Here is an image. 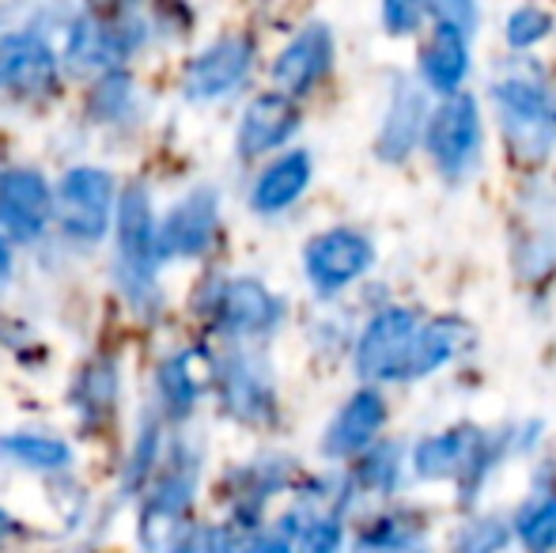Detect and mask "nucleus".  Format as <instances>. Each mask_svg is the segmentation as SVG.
I'll return each mask as SVG.
<instances>
[{
	"instance_id": "1",
	"label": "nucleus",
	"mask_w": 556,
	"mask_h": 553,
	"mask_svg": "<svg viewBox=\"0 0 556 553\" xmlns=\"http://www.w3.org/2000/svg\"><path fill=\"white\" fill-rule=\"evenodd\" d=\"M492 106L515 163L542 167L556 152V88L538 68H511L492 84Z\"/></svg>"
},
{
	"instance_id": "2",
	"label": "nucleus",
	"mask_w": 556,
	"mask_h": 553,
	"mask_svg": "<svg viewBox=\"0 0 556 553\" xmlns=\"http://www.w3.org/2000/svg\"><path fill=\"white\" fill-rule=\"evenodd\" d=\"M155 262H160V231L152 224V201L140 183L117 193V285L137 311H155Z\"/></svg>"
},
{
	"instance_id": "3",
	"label": "nucleus",
	"mask_w": 556,
	"mask_h": 553,
	"mask_svg": "<svg viewBox=\"0 0 556 553\" xmlns=\"http://www.w3.org/2000/svg\"><path fill=\"white\" fill-rule=\"evenodd\" d=\"M425 148L446 183H466L481 167L484 122H481V106H477V99L469 91L443 99L435 106L432 118H428Z\"/></svg>"
},
{
	"instance_id": "4",
	"label": "nucleus",
	"mask_w": 556,
	"mask_h": 553,
	"mask_svg": "<svg viewBox=\"0 0 556 553\" xmlns=\"http://www.w3.org/2000/svg\"><path fill=\"white\" fill-rule=\"evenodd\" d=\"M420 326H425V318L413 307H402V303L382 307L379 315L367 318L356 338V372L367 379V387L397 384V379L409 376Z\"/></svg>"
},
{
	"instance_id": "5",
	"label": "nucleus",
	"mask_w": 556,
	"mask_h": 553,
	"mask_svg": "<svg viewBox=\"0 0 556 553\" xmlns=\"http://www.w3.org/2000/svg\"><path fill=\"white\" fill-rule=\"evenodd\" d=\"M375 266V243L356 228H330L303 247V274L315 292L333 296Z\"/></svg>"
},
{
	"instance_id": "6",
	"label": "nucleus",
	"mask_w": 556,
	"mask_h": 553,
	"mask_svg": "<svg viewBox=\"0 0 556 553\" xmlns=\"http://www.w3.org/2000/svg\"><path fill=\"white\" fill-rule=\"evenodd\" d=\"M114 216V178L99 167L65 171L58 186V221L80 243H99Z\"/></svg>"
},
{
	"instance_id": "7",
	"label": "nucleus",
	"mask_w": 556,
	"mask_h": 553,
	"mask_svg": "<svg viewBox=\"0 0 556 553\" xmlns=\"http://www.w3.org/2000/svg\"><path fill=\"white\" fill-rule=\"evenodd\" d=\"M250 65H254V38L224 35L190 61L182 88L193 103H208V99H220L239 88L247 80Z\"/></svg>"
},
{
	"instance_id": "8",
	"label": "nucleus",
	"mask_w": 556,
	"mask_h": 553,
	"mask_svg": "<svg viewBox=\"0 0 556 553\" xmlns=\"http://www.w3.org/2000/svg\"><path fill=\"white\" fill-rule=\"evenodd\" d=\"M144 38V27L129 12H84L68 30V61L73 68L111 65Z\"/></svg>"
},
{
	"instance_id": "9",
	"label": "nucleus",
	"mask_w": 556,
	"mask_h": 553,
	"mask_svg": "<svg viewBox=\"0 0 556 553\" xmlns=\"http://www.w3.org/2000/svg\"><path fill=\"white\" fill-rule=\"evenodd\" d=\"M333 68V30L326 23H307L273 61V80L280 96L303 99L326 80Z\"/></svg>"
},
{
	"instance_id": "10",
	"label": "nucleus",
	"mask_w": 556,
	"mask_h": 553,
	"mask_svg": "<svg viewBox=\"0 0 556 553\" xmlns=\"http://www.w3.org/2000/svg\"><path fill=\"white\" fill-rule=\"evenodd\" d=\"M216 221H220L216 190H208V186L190 190L163 221L160 259H198V254H205L216 239Z\"/></svg>"
},
{
	"instance_id": "11",
	"label": "nucleus",
	"mask_w": 556,
	"mask_h": 553,
	"mask_svg": "<svg viewBox=\"0 0 556 553\" xmlns=\"http://www.w3.org/2000/svg\"><path fill=\"white\" fill-rule=\"evenodd\" d=\"M382 425H387V399L379 394V387H359L333 414L330 428L323 436V455L326 458L367 455L375 448V440H379Z\"/></svg>"
},
{
	"instance_id": "12",
	"label": "nucleus",
	"mask_w": 556,
	"mask_h": 553,
	"mask_svg": "<svg viewBox=\"0 0 556 553\" xmlns=\"http://www.w3.org/2000/svg\"><path fill=\"white\" fill-rule=\"evenodd\" d=\"M220 391L227 414H235L242 425H269L277 417V394H273V376L257 356L235 353L220 368Z\"/></svg>"
},
{
	"instance_id": "13",
	"label": "nucleus",
	"mask_w": 556,
	"mask_h": 553,
	"mask_svg": "<svg viewBox=\"0 0 556 553\" xmlns=\"http://www.w3.org/2000/svg\"><path fill=\"white\" fill-rule=\"evenodd\" d=\"M50 183L35 167H15L0 175V228L15 239H35L50 224Z\"/></svg>"
},
{
	"instance_id": "14",
	"label": "nucleus",
	"mask_w": 556,
	"mask_h": 553,
	"mask_svg": "<svg viewBox=\"0 0 556 553\" xmlns=\"http://www.w3.org/2000/svg\"><path fill=\"white\" fill-rule=\"evenodd\" d=\"M285 315V303L254 277H235L227 280L216 296V323L231 338H254V334H269Z\"/></svg>"
},
{
	"instance_id": "15",
	"label": "nucleus",
	"mask_w": 556,
	"mask_h": 553,
	"mask_svg": "<svg viewBox=\"0 0 556 553\" xmlns=\"http://www.w3.org/2000/svg\"><path fill=\"white\" fill-rule=\"evenodd\" d=\"M428 118H432V106H428V91L417 84L402 80L390 96V106L382 114L379 137H375V155L382 163H402L413 148L425 140Z\"/></svg>"
},
{
	"instance_id": "16",
	"label": "nucleus",
	"mask_w": 556,
	"mask_h": 553,
	"mask_svg": "<svg viewBox=\"0 0 556 553\" xmlns=\"http://www.w3.org/2000/svg\"><path fill=\"white\" fill-rule=\"evenodd\" d=\"M0 76L27 96H46L58 84V58L38 30H15L0 38Z\"/></svg>"
},
{
	"instance_id": "17",
	"label": "nucleus",
	"mask_w": 556,
	"mask_h": 553,
	"mask_svg": "<svg viewBox=\"0 0 556 553\" xmlns=\"http://www.w3.org/2000/svg\"><path fill=\"white\" fill-rule=\"evenodd\" d=\"M300 129V106L295 99L280 96V91H265V96L250 99L239 122V155L242 160H257V155L280 148L288 137Z\"/></svg>"
},
{
	"instance_id": "18",
	"label": "nucleus",
	"mask_w": 556,
	"mask_h": 553,
	"mask_svg": "<svg viewBox=\"0 0 556 553\" xmlns=\"http://www.w3.org/2000/svg\"><path fill=\"white\" fill-rule=\"evenodd\" d=\"M193 501V470H175L148 493L144 512H140V546L160 553L170 546L175 527L186 519Z\"/></svg>"
},
{
	"instance_id": "19",
	"label": "nucleus",
	"mask_w": 556,
	"mask_h": 553,
	"mask_svg": "<svg viewBox=\"0 0 556 553\" xmlns=\"http://www.w3.org/2000/svg\"><path fill=\"white\" fill-rule=\"evenodd\" d=\"M469 38L473 35L451 27V23H432V38H428L425 53H420L425 91L443 99L462 96V84L469 76Z\"/></svg>"
},
{
	"instance_id": "20",
	"label": "nucleus",
	"mask_w": 556,
	"mask_h": 553,
	"mask_svg": "<svg viewBox=\"0 0 556 553\" xmlns=\"http://www.w3.org/2000/svg\"><path fill=\"white\" fill-rule=\"evenodd\" d=\"M311 178H315V160L307 148H292L280 160H273L269 167L257 175L254 190H250V205L262 216H277L285 209H292L295 201L307 193Z\"/></svg>"
},
{
	"instance_id": "21",
	"label": "nucleus",
	"mask_w": 556,
	"mask_h": 553,
	"mask_svg": "<svg viewBox=\"0 0 556 553\" xmlns=\"http://www.w3.org/2000/svg\"><path fill=\"white\" fill-rule=\"evenodd\" d=\"M481 428L473 425H454L446 432H432L413 448V470L425 481H458L466 474L469 458H473L477 443H481Z\"/></svg>"
},
{
	"instance_id": "22",
	"label": "nucleus",
	"mask_w": 556,
	"mask_h": 553,
	"mask_svg": "<svg viewBox=\"0 0 556 553\" xmlns=\"http://www.w3.org/2000/svg\"><path fill=\"white\" fill-rule=\"evenodd\" d=\"M216 379V364H213V353L201 345L193 349H182L178 356H170L167 364L160 368V387L167 394L170 406L178 410H190L193 402L205 394V387Z\"/></svg>"
},
{
	"instance_id": "23",
	"label": "nucleus",
	"mask_w": 556,
	"mask_h": 553,
	"mask_svg": "<svg viewBox=\"0 0 556 553\" xmlns=\"http://www.w3.org/2000/svg\"><path fill=\"white\" fill-rule=\"evenodd\" d=\"M462 338H466V326L451 315H440V318H428L420 326V338H417V349H413V361H409V376L405 379H425L432 372H440L454 353H458Z\"/></svg>"
},
{
	"instance_id": "24",
	"label": "nucleus",
	"mask_w": 556,
	"mask_h": 553,
	"mask_svg": "<svg viewBox=\"0 0 556 553\" xmlns=\"http://www.w3.org/2000/svg\"><path fill=\"white\" fill-rule=\"evenodd\" d=\"M0 455L8 463L30 466V470H61V466L73 463V451L65 440H53L42 432H12L0 436Z\"/></svg>"
},
{
	"instance_id": "25",
	"label": "nucleus",
	"mask_w": 556,
	"mask_h": 553,
	"mask_svg": "<svg viewBox=\"0 0 556 553\" xmlns=\"http://www.w3.org/2000/svg\"><path fill=\"white\" fill-rule=\"evenodd\" d=\"M515 535L527 553H556V493H542L515 512Z\"/></svg>"
},
{
	"instance_id": "26",
	"label": "nucleus",
	"mask_w": 556,
	"mask_h": 553,
	"mask_svg": "<svg viewBox=\"0 0 556 553\" xmlns=\"http://www.w3.org/2000/svg\"><path fill=\"white\" fill-rule=\"evenodd\" d=\"M76 402L91 420H103L117 406V364L114 361H91L80 372L76 384Z\"/></svg>"
},
{
	"instance_id": "27",
	"label": "nucleus",
	"mask_w": 556,
	"mask_h": 553,
	"mask_svg": "<svg viewBox=\"0 0 556 553\" xmlns=\"http://www.w3.org/2000/svg\"><path fill=\"white\" fill-rule=\"evenodd\" d=\"M420 542V524L413 512H390L379 516L364 535H359V553H402Z\"/></svg>"
},
{
	"instance_id": "28",
	"label": "nucleus",
	"mask_w": 556,
	"mask_h": 553,
	"mask_svg": "<svg viewBox=\"0 0 556 553\" xmlns=\"http://www.w3.org/2000/svg\"><path fill=\"white\" fill-rule=\"evenodd\" d=\"M402 478V448L397 443H375L367 455H359L356 481L371 493H394Z\"/></svg>"
},
{
	"instance_id": "29",
	"label": "nucleus",
	"mask_w": 556,
	"mask_h": 553,
	"mask_svg": "<svg viewBox=\"0 0 556 553\" xmlns=\"http://www.w3.org/2000/svg\"><path fill=\"white\" fill-rule=\"evenodd\" d=\"M507 542H511V531H507L504 519L481 516V519H469L458 531L454 553H504Z\"/></svg>"
},
{
	"instance_id": "30",
	"label": "nucleus",
	"mask_w": 556,
	"mask_h": 553,
	"mask_svg": "<svg viewBox=\"0 0 556 553\" xmlns=\"http://www.w3.org/2000/svg\"><path fill=\"white\" fill-rule=\"evenodd\" d=\"M507 46L511 50H530V46L545 42L553 35V15L545 8H534V4H522L507 15Z\"/></svg>"
},
{
	"instance_id": "31",
	"label": "nucleus",
	"mask_w": 556,
	"mask_h": 553,
	"mask_svg": "<svg viewBox=\"0 0 556 553\" xmlns=\"http://www.w3.org/2000/svg\"><path fill=\"white\" fill-rule=\"evenodd\" d=\"M132 99V80L129 73H122V68H111V73L103 76V80L96 84V91H91V111L99 114V118H117V114L125 111V103Z\"/></svg>"
},
{
	"instance_id": "32",
	"label": "nucleus",
	"mask_w": 556,
	"mask_h": 553,
	"mask_svg": "<svg viewBox=\"0 0 556 553\" xmlns=\"http://www.w3.org/2000/svg\"><path fill=\"white\" fill-rule=\"evenodd\" d=\"M344 550V527L337 516H318L300 531L295 553H341Z\"/></svg>"
},
{
	"instance_id": "33",
	"label": "nucleus",
	"mask_w": 556,
	"mask_h": 553,
	"mask_svg": "<svg viewBox=\"0 0 556 553\" xmlns=\"http://www.w3.org/2000/svg\"><path fill=\"white\" fill-rule=\"evenodd\" d=\"M425 20L428 4H413V0H387L382 4V23H387L390 35H413Z\"/></svg>"
},
{
	"instance_id": "34",
	"label": "nucleus",
	"mask_w": 556,
	"mask_h": 553,
	"mask_svg": "<svg viewBox=\"0 0 556 553\" xmlns=\"http://www.w3.org/2000/svg\"><path fill=\"white\" fill-rule=\"evenodd\" d=\"M170 553H224V531H216V527H193Z\"/></svg>"
},
{
	"instance_id": "35",
	"label": "nucleus",
	"mask_w": 556,
	"mask_h": 553,
	"mask_svg": "<svg viewBox=\"0 0 556 553\" xmlns=\"http://www.w3.org/2000/svg\"><path fill=\"white\" fill-rule=\"evenodd\" d=\"M242 553H295V550H292V539H288V535L269 531V535H257Z\"/></svg>"
},
{
	"instance_id": "36",
	"label": "nucleus",
	"mask_w": 556,
	"mask_h": 553,
	"mask_svg": "<svg viewBox=\"0 0 556 553\" xmlns=\"http://www.w3.org/2000/svg\"><path fill=\"white\" fill-rule=\"evenodd\" d=\"M15 531H20V524H15V519L8 516L4 508H0V542H4V539H12Z\"/></svg>"
},
{
	"instance_id": "37",
	"label": "nucleus",
	"mask_w": 556,
	"mask_h": 553,
	"mask_svg": "<svg viewBox=\"0 0 556 553\" xmlns=\"http://www.w3.org/2000/svg\"><path fill=\"white\" fill-rule=\"evenodd\" d=\"M8 269H12V251H8V243L0 239V280L8 277Z\"/></svg>"
},
{
	"instance_id": "38",
	"label": "nucleus",
	"mask_w": 556,
	"mask_h": 553,
	"mask_svg": "<svg viewBox=\"0 0 556 553\" xmlns=\"http://www.w3.org/2000/svg\"><path fill=\"white\" fill-rule=\"evenodd\" d=\"M402 553H428L425 546H420V542H417V546H409V550H402Z\"/></svg>"
},
{
	"instance_id": "39",
	"label": "nucleus",
	"mask_w": 556,
	"mask_h": 553,
	"mask_svg": "<svg viewBox=\"0 0 556 553\" xmlns=\"http://www.w3.org/2000/svg\"><path fill=\"white\" fill-rule=\"evenodd\" d=\"M68 553H96V550H84V546H80V550H68Z\"/></svg>"
},
{
	"instance_id": "40",
	"label": "nucleus",
	"mask_w": 556,
	"mask_h": 553,
	"mask_svg": "<svg viewBox=\"0 0 556 553\" xmlns=\"http://www.w3.org/2000/svg\"><path fill=\"white\" fill-rule=\"evenodd\" d=\"M0 80H4V76H0Z\"/></svg>"
}]
</instances>
